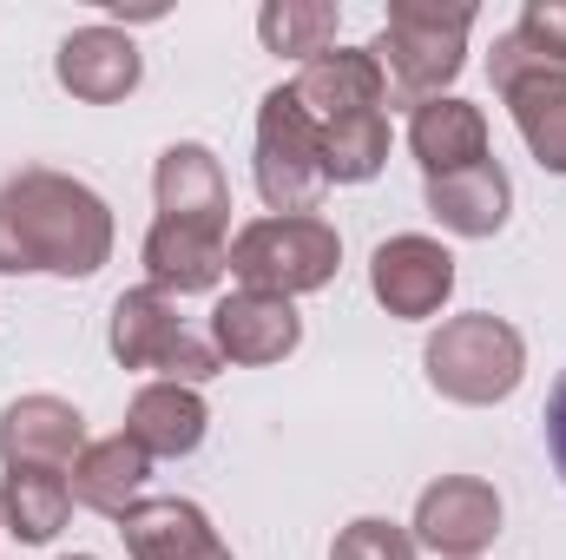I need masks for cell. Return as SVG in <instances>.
<instances>
[{
  "label": "cell",
  "mask_w": 566,
  "mask_h": 560,
  "mask_svg": "<svg viewBox=\"0 0 566 560\" xmlns=\"http://www.w3.org/2000/svg\"><path fill=\"white\" fill-rule=\"evenodd\" d=\"M422 370L441 403L494 409L527 376V336L507 317H494V310H468V317H448L422 343Z\"/></svg>",
  "instance_id": "obj_2"
},
{
  "label": "cell",
  "mask_w": 566,
  "mask_h": 560,
  "mask_svg": "<svg viewBox=\"0 0 566 560\" xmlns=\"http://www.w3.org/2000/svg\"><path fill=\"white\" fill-rule=\"evenodd\" d=\"M211 428V409L191 383H145L139 396L126 403V435L139 442L151 462H178L205 442Z\"/></svg>",
  "instance_id": "obj_18"
},
{
  "label": "cell",
  "mask_w": 566,
  "mask_h": 560,
  "mask_svg": "<svg viewBox=\"0 0 566 560\" xmlns=\"http://www.w3.org/2000/svg\"><path fill=\"white\" fill-rule=\"evenodd\" d=\"M151 198H158V218L231 238V185H224V165H218L211 145L198 139L165 145L158 165H151Z\"/></svg>",
  "instance_id": "obj_11"
},
{
  "label": "cell",
  "mask_w": 566,
  "mask_h": 560,
  "mask_svg": "<svg viewBox=\"0 0 566 560\" xmlns=\"http://www.w3.org/2000/svg\"><path fill=\"white\" fill-rule=\"evenodd\" d=\"M53 80L86 106H113V100L139 93L145 60L133 46V33H119V27H73L53 53Z\"/></svg>",
  "instance_id": "obj_12"
},
{
  "label": "cell",
  "mask_w": 566,
  "mask_h": 560,
  "mask_svg": "<svg viewBox=\"0 0 566 560\" xmlns=\"http://www.w3.org/2000/svg\"><path fill=\"white\" fill-rule=\"evenodd\" d=\"M468 33H474V7H441V0H389V20L376 33V60L382 80L396 93V106H422L441 100L461 66H468Z\"/></svg>",
  "instance_id": "obj_3"
},
{
  "label": "cell",
  "mask_w": 566,
  "mask_h": 560,
  "mask_svg": "<svg viewBox=\"0 0 566 560\" xmlns=\"http://www.w3.org/2000/svg\"><path fill=\"white\" fill-rule=\"evenodd\" d=\"M66 560H99V554H66Z\"/></svg>",
  "instance_id": "obj_27"
},
{
  "label": "cell",
  "mask_w": 566,
  "mask_h": 560,
  "mask_svg": "<svg viewBox=\"0 0 566 560\" xmlns=\"http://www.w3.org/2000/svg\"><path fill=\"white\" fill-rule=\"evenodd\" d=\"M303 343V317L290 297H271V290H231L211 303V350L238 370H264V363H283L290 350Z\"/></svg>",
  "instance_id": "obj_10"
},
{
  "label": "cell",
  "mask_w": 566,
  "mask_h": 560,
  "mask_svg": "<svg viewBox=\"0 0 566 560\" xmlns=\"http://www.w3.org/2000/svg\"><path fill=\"white\" fill-rule=\"evenodd\" d=\"M343 271V238L329 218H251L231 238V278L244 290H271V297H310L329 290Z\"/></svg>",
  "instance_id": "obj_4"
},
{
  "label": "cell",
  "mask_w": 566,
  "mask_h": 560,
  "mask_svg": "<svg viewBox=\"0 0 566 560\" xmlns=\"http://www.w3.org/2000/svg\"><path fill=\"white\" fill-rule=\"evenodd\" d=\"M329 560H422V548H416L409 528H396V521H382V515H356V521L336 535Z\"/></svg>",
  "instance_id": "obj_25"
},
{
  "label": "cell",
  "mask_w": 566,
  "mask_h": 560,
  "mask_svg": "<svg viewBox=\"0 0 566 560\" xmlns=\"http://www.w3.org/2000/svg\"><path fill=\"white\" fill-rule=\"evenodd\" d=\"M119 541L133 560H231L211 515L198 501H178V495H145L139 508H126Z\"/></svg>",
  "instance_id": "obj_14"
},
{
  "label": "cell",
  "mask_w": 566,
  "mask_h": 560,
  "mask_svg": "<svg viewBox=\"0 0 566 560\" xmlns=\"http://www.w3.org/2000/svg\"><path fill=\"white\" fill-rule=\"evenodd\" d=\"M145 481H151V455H145L126 428H119V435L86 442V455L66 468L73 501H80V508H93V515H106V521H119L126 508H139Z\"/></svg>",
  "instance_id": "obj_17"
},
{
  "label": "cell",
  "mask_w": 566,
  "mask_h": 560,
  "mask_svg": "<svg viewBox=\"0 0 566 560\" xmlns=\"http://www.w3.org/2000/svg\"><path fill=\"white\" fill-rule=\"evenodd\" d=\"M139 265H145V278H151V290L198 297V290H218V278L231 271V238L151 218V231H145V245H139Z\"/></svg>",
  "instance_id": "obj_16"
},
{
  "label": "cell",
  "mask_w": 566,
  "mask_h": 560,
  "mask_svg": "<svg viewBox=\"0 0 566 560\" xmlns=\"http://www.w3.org/2000/svg\"><path fill=\"white\" fill-rule=\"evenodd\" d=\"M547 455H554V468H560V481H566V370H560V383H554V396H547Z\"/></svg>",
  "instance_id": "obj_26"
},
{
  "label": "cell",
  "mask_w": 566,
  "mask_h": 560,
  "mask_svg": "<svg viewBox=\"0 0 566 560\" xmlns=\"http://www.w3.org/2000/svg\"><path fill=\"white\" fill-rule=\"evenodd\" d=\"M113 258V205L66 172L27 165L0 185V278H93Z\"/></svg>",
  "instance_id": "obj_1"
},
{
  "label": "cell",
  "mask_w": 566,
  "mask_h": 560,
  "mask_svg": "<svg viewBox=\"0 0 566 560\" xmlns=\"http://www.w3.org/2000/svg\"><path fill=\"white\" fill-rule=\"evenodd\" d=\"M336 33H343V13H336L329 0H264V13H258L264 53L296 60V66H310L316 53H329Z\"/></svg>",
  "instance_id": "obj_23"
},
{
  "label": "cell",
  "mask_w": 566,
  "mask_h": 560,
  "mask_svg": "<svg viewBox=\"0 0 566 560\" xmlns=\"http://www.w3.org/2000/svg\"><path fill=\"white\" fill-rule=\"evenodd\" d=\"M106 350L119 356V370H151L158 383H191V390L224 370V356L205 336H191L178 303L165 290H151V283L119 290V303L106 317Z\"/></svg>",
  "instance_id": "obj_5"
},
{
  "label": "cell",
  "mask_w": 566,
  "mask_h": 560,
  "mask_svg": "<svg viewBox=\"0 0 566 560\" xmlns=\"http://www.w3.org/2000/svg\"><path fill=\"white\" fill-rule=\"evenodd\" d=\"M290 93H296V106L310 113L316 133L389 106V80H382V60L369 46H329V53H316L310 66H296Z\"/></svg>",
  "instance_id": "obj_9"
},
{
  "label": "cell",
  "mask_w": 566,
  "mask_h": 560,
  "mask_svg": "<svg viewBox=\"0 0 566 560\" xmlns=\"http://www.w3.org/2000/svg\"><path fill=\"white\" fill-rule=\"evenodd\" d=\"M501 100H507V113H514V126H521L527 152L541 158V172L566 178V73L560 66H547V73H521Z\"/></svg>",
  "instance_id": "obj_22"
},
{
  "label": "cell",
  "mask_w": 566,
  "mask_h": 560,
  "mask_svg": "<svg viewBox=\"0 0 566 560\" xmlns=\"http://www.w3.org/2000/svg\"><path fill=\"white\" fill-rule=\"evenodd\" d=\"M409 152H416V165H422L428 178L461 172V165H481L488 158V113L474 100H454V93L422 100L409 113Z\"/></svg>",
  "instance_id": "obj_19"
},
{
  "label": "cell",
  "mask_w": 566,
  "mask_h": 560,
  "mask_svg": "<svg viewBox=\"0 0 566 560\" xmlns=\"http://www.w3.org/2000/svg\"><path fill=\"white\" fill-rule=\"evenodd\" d=\"M566 73V0H527L521 20L507 33H494V53H488V80L494 93H507L521 73Z\"/></svg>",
  "instance_id": "obj_20"
},
{
  "label": "cell",
  "mask_w": 566,
  "mask_h": 560,
  "mask_svg": "<svg viewBox=\"0 0 566 560\" xmlns=\"http://www.w3.org/2000/svg\"><path fill=\"white\" fill-rule=\"evenodd\" d=\"M66 521H73V488H66L60 468H7L0 475V528L20 548L60 541Z\"/></svg>",
  "instance_id": "obj_21"
},
{
  "label": "cell",
  "mask_w": 566,
  "mask_h": 560,
  "mask_svg": "<svg viewBox=\"0 0 566 560\" xmlns=\"http://www.w3.org/2000/svg\"><path fill=\"white\" fill-rule=\"evenodd\" d=\"M251 178H258V198L271 205V218H310L323 205V191H329V178H323V133L296 106L290 80L271 86L264 106H258V165H251Z\"/></svg>",
  "instance_id": "obj_6"
},
{
  "label": "cell",
  "mask_w": 566,
  "mask_h": 560,
  "mask_svg": "<svg viewBox=\"0 0 566 560\" xmlns=\"http://www.w3.org/2000/svg\"><path fill=\"white\" fill-rule=\"evenodd\" d=\"M428 218L454 238H494L514 211V178L501 158H481V165H461V172H441L422 185Z\"/></svg>",
  "instance_id": "obj_15"
},
{
  "label": "cell",
  "mask_w": 566,
  "mask_h": 560,
  "mask_svg": "<svg viewBox=\"0 0 566 560\" xmlns=\"http://www.w3.org/2000/svg\"><path fill=\"white\" fill-rule=\"evenodd\" d=\"M86 455V416L66 396H20L0 409V462L7 468H73Z\"/></svg>",
  "instance_id": "obj_13"
},
{
  "label": "cell",
  "mask_w": 566,
  "mask_h": 560,
  "mask_svg": "<svg viewBox=\"0 0 566 560\" xmlns=\"http://www.w3.org/2000/svg\"><path fill=\"white\" fill-rule=\"evenodd\" d=\"M389 165V113H363L323 133V178L329 185H369Z\"/></svg>",
  "instance_id": "obj_24"
},
{
  "label": "cell",
  "mask_w": 566,
  "mask_h": 560,
  "mask_svg": "<svg viewBox=\"0 0 566 560\" xmlns=\"http://www.w3.org/2000/svg\"><path fill=\"white\" fill-rule=\"evenodd\" d=\"M369 290H376V303L389 317L422 323V317H434L454 297V251L441 238H422V231L382 238L376 258H369Z\"/></svg>",
  "instance_id": "obj_8"
},
{
  "label": "cell",
  "mask_w": 566,
  "mask_h": 560,
  "mask_svg": "<svg viewBox=\"0 0 566 560\" xmlns=\"http://www.w3.org/2000/svg\"><path fill=\"white\" fill-rule=\"evenodd\" d=\"M409 528H416V548H428V554L474 560L481 548H494V535H501V495L481 475H441V481L422 488Z\"/></svg>",
  "instance_id": "obj_7"
}]
</instances>
